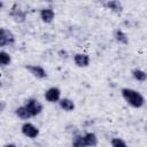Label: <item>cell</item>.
<instances>
[{
  "instance_id": "11",
  "label": "cell",
  "mask_w": 147,
  "mask_h": 147,
  "mask_svg": "<svg viewBox=\"0 0 147 147\" xmlns=\"http://www.w3.org/2000/svg\"><path fill=\"white\" fill-rule=\"evenodd\" d=\"M103 6L106 7V9H108L111 13H115V14H121L124 9L123 3L118 0H108L103 3Z\"/></svg>"
},
{
  "instance_id": "2",
  "label": "cell",
  "mask_w": 147,
  "mask_h": 147,
  "mask_svg": "<svg viewBox=\"0 0 147 147\" xmlns=\"http://www.w3.org/2000/svg\"><path fill=\"white\" fill-rule=\"evenodd\" d=\"M8 15L9 17L17 24H22L26 21L28 18V13L24 8H22L18 3H14L10 6L9 10H8Z\"/></svg>"
},
{
  "instance_id": "9",
  "label": "cell",
  "mask_w": 147,
  "mask_h": 147,
  "mask_svg": "<svg viewBox=\"0 0 147 147\" xmlns=\"http://www.w3.org/2000/svg\"><path fill=\"white\" fill-rule=\"evenodd\" d=\"M72 61L78 68H87L91 64V56L84 52H77L72 55Z\"/></svg>"
},
{
  "instance_id": "19",
  "label": "cell",
  "mask_w": 147,
  "mask_h": 147,
  "mask_svg": "<svg viewBox=\"0 0 147 147\" xmlns=\"http://www.w3.org/2000/svg\"><path fill=\"white\" fill-rule=\"evenodd\" d=\"M57 56L60 57V59H62V60H67V59H69V52L67 51V49H60L59 52H57Z\"/></svg>"
},
{
  "instance_id": "3",
  "label": "cell",
  "mask_w": 147,
  "mask_h": 147,
  "mask_svg": "<svg viewBox=\"0 0 147 147\" xmlns=\"http://www.w3.org/2000/svg\"><path fill=\"white\" fill-rule=\"evenodd\" d=\"M23 105L26 107V109L29 110V113L31 114L32 117H37L39 116L42 110H44V106L42 103L40 102L39 99L34 98V96H30V98H26L23 102Z\"/></svg>"
},
{
  "instance_id": "5",
  "label": "cell",
  "mask_w": 147,
  "mask_h": 147,
  "mask_svg": "<svg viewBox=\"0 0 147 147\" xmlns=\"http://www.w3.org/2000/svg\"><path fill=\"white\" fill-rule=\"evenodd\" d=\"M15 42H16L15 33L7 28H1L0 29V47H1V49L13 46Z\"/></svg>"
},
{
  "instance_id": "17",
  "label": "cell",
  "mask_w": 147,
  "mask_h": 147,
  "mask_svg": "<svg viewBox=\"0 0 147 147\" xmlns=\"http://www.w3.org/2000/svg\"><path fill=\"white\" fill-rule=\"evenodd\" d=\"M71 147H87L83 133H75L71 139Z\"/></svg>"
},
{
  "instance_id": "18",
  "label": "cell",
  "mask_w": 147,
  "mask_h": 147,
  "mask_svg": "<svg viewBox=\"0 0 147 147\" xmlns=\"http://www.w3.org/2000/svg\"><path fill=\"white\" fill-rule=\"evenodd\" d=\"M110 146L111 147H130V145L119 137H113L110 139Z\"/></svg>"
},
{
  "instance_id": "12",
  "label": "cell",
  "mask_w": 147,
  "mask_h": 147,
  "mask_svg": "<svg viewBox=\"0 0 147 147\" xmlns=\"http://www.w3.org/2000/svg\"><path fill=\"white\" fill-rule=\"evenodd\" d=\"M113 37H114V40L119 45L126 46L129 44V36L123 29H119V28L116 29L113 33Z\"/></svg>"
},
{
  "instance_id": "13",
  "label": "cell",
  "mask_w": 147,
  "mask_h": 147,
  "mask_svg": "<svg viewBox=\"0 0 147 147\" xmlns=\"http://www.w3.org/2000/svg\"><path fill=\"white\" fill-rule=\"evenodd\" d=\"M14 114H15V116H16L18 119H21V121H23V122H26V121H29L30 118H32L31 114L29 113V110L26 109V107H25L24 105L17 106V107L15 108V110H14Z\"/></svg>"
},
{
  "instance_id": "15",
  "label": "cell",
  "mask_w": 147,
  "mask_h": 147,
  "mask_svg": "<svg viewBox=\"0 0 147 147\" xmlns=\"http://www.w3.org/2000/svg\"><path fill=\"white\" fill-rule=\"evenodd\" d=\"M132 78L138 83H145L147 80V71H145L141 68H134L131 70Z\"/></svg>"
},
{
  "instance_id": "4",
  "label": "cell",
  "mask_w": 147,
  "mask_h": 147,
  "mask_svg": "<svg viewBox=\"0 0 147 147\" xmlns=\"http://www.w3.org/2000/svg\"><path fill=\"white\" fill-rule=\"evenodd\" d=\"M21 133L28 139H37L40 134V129L30 121L23 122L21 125Z\"/></svg>"
},
{
  "instance_id": "8",
  "label": "cell",
  "mask_w": 147,
  "mask_h": 147,
  "mask_svg": "<svg viewBox=\"0 0 147 147\" xmlns=\"http://www.w3.org/2000/svg\"><path fill=\"white\" fill-rule=\"evenodd\" d=\"M38 15H39V18L42 23L45 24H51L54 22L55 20V10L52 6H45V7H41L38 11Z\"/></svg>"
},
{
  "instance_id": "14",
  "label": "cell",
  "mask_w": 147,
  "mask_h": 147,
  "mask_svg": "<svg viewBox=\"0 0 147 147\" xmlns=\"http://www.w3.org/2000/svg\"><path fill=\"white\" fill-rule=\"evenodd\" d=\"M84 136V140L87 147H96L99 144V138L96 136L95 132L93 131H86L85 133H83Z\"/></svg>"
},
{
  "instance_id": "6",
  "label": "cell",
  "mask_w": 147,
  "mask_h": 147,
  "mask_svg": "<svg viewBox=\"0 0 147 147\" xmlns=\"http://www.w3.org/2000/svg\"><path fill=\"white\" fill-rule=\"evenodd\" d=\"M25 69L28 70V72L34 77L36 79H39V80H44L48 77V71L40 64H34V63H31V64H28L25 67Z\"/></svg>"
},
{
  "instance_id": "7",
  "label": "cell",
  "mask_w": 147,
  "mask_h": 147,
  "mask_svg": "<svg viewBox=\"0 0 147 147\" xmlns=\"http://www.w3.org/2000/svg\"><path fill=\"white\" fill-rule=\"evenodd\" d=\"M44 99L48 103H59V101L62 99V92L57 86H51L45 90Z\"/></svg>"
},
{
  "instance_id": "10",
  "label": "cell",
  "mask_w": 147,
  "mask_h": 147,
  "mask_svg": "<svg viewBox=\"0 0 147 147\" xmlns=\"http://www.w3.org/2000/svg\"><path fill=\"white\" fill-rule=\"evenodd\" d=\"M59 107H60V109L61 110H63V111H65V113H72V111H75V109H76V103H75V101L72 100V99H70V98H62L60 101H59Z\"/></svg>"
},
{
  "instance_id": "20",
  "label": "cell",
  "mask_w": 147,
  "mask_h": 147,
  "mask_svg": "<svg viewBox=\"0 0 147 147\" xmlns=\"http://www.w3.org/2000/svg\"><path fill=\"white\" fill-rule=\"evenodd\" d=\"M2 147H18V145H16V144H14V142H7V144H5Z\"/></svg>"
},
{
  "instance_id": "1",
  "label": "cell",
  "mask_w": 147,
  "mask_h": 147,
  "mask_svg": "<svg viewBox=\"0 0 147 147\" xmlns=\"http://www.w3.org/2000/svg\"><path fill=\"white\" fill-rule=\"evenodd\" d=\"M121 96L125 101L127 106L134 109H140L145 106L146 99L145 96L136 88L132 87H123L121 88Z\"/></svg>"
},
{
  "instance_id": "16",
  "label": "cell",
  "mask_w": 147,
  "mask_h": 147,
  "mask_svg": "<svg viewBox=\"0 0 147 147\" xmlns=\"http://www.w3.org/2000/svg\"><path fill=\"white\" fill-rule=\"evenodd\" d=\"M11 61H13V57H11L10 53L7 52L6 49H1L0 51V65L2 68L9 67L11 64Z\"/></svg>"
}]
</instances>
